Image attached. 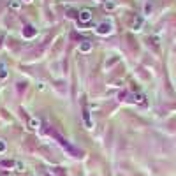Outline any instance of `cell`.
Listing matches in <instances>:
<instances>
[{
	"mask_svg": "<svg viewBox=\"0 0 176 176\" xmlns=\"http://www.w3.org/2000/svg\"><path fill=\"white\" fill-rule=\"evenodd\" d=\"M111 30H113V25L109 23V21H102V23H99V27H97V34H100V35L111 34Z\"/></svg>",
	"mask_w": 176,
	"mask_h": 176,
	"instance_id": "obj_1",
	"label": "cell"
},
{
	"mask_svg": "<svg viewBox=\"0 0 176 176\" xmlns=\"http://www.w3.org/2000/svg\"><path fill=\"white\" fill-rule=\"evenodd\" d=\"M92 19V11L90 9H81L79 11V21L81 23H88Z\"/></svg>",
	"mask_w": 176,
	"mask_h": 176,
	"instance_id": "obj_2",
	"label": "cell"
},
{
	"mask_svg": "<svg viewBox=\"0 0 176 176\" xmlns=\"http://www.w3.org/2000/svg\"><path fill=\"white\" fill-rule=\"evenodd\" d=\"M9 7H11V9H14V11H18V9L21 7V4L18 2V0H12V2L9 4Z\"/></svg>",
	"mask_w": 176,
	"mask_h": 176,
	"instance_id": "obj_3",
	"label": "cell"
},
{
	"mask_svg": "<svg viewBox=\"0 0 176 176\" xmlns=\"http://www.w3.org/2000/svg\"><path fill=\"white\" fill-rule=\"evenodd\" d=\"M6 76H7V69L4 63H0V78H6Z\"/></svg>",
	"mask_w": 176,
	"mask_h": 176,
	"instance_id": "obj_4",
	"label": "cell"
},
{
	"mask_svg": "<svg viewBox=\"0 0 176 176\" xmlns=\"http://www.w3.org/2000/svg\"><path fill=\"white\" fill-rule=\"evenodd\" d=\"M90 48H92V46H90V42H88V41H85V42L81 44V51H90Z\"/></svg>",
	"mask_w": 176,
	"mask_h": 176,
	"instance_id": "obj_5",
	"label": "cell"
},
{
	"mask_svg": "<svg viewBox=\"0 0 176 176\" xmlns=\"http://www.w3.org/2000/svg\"><path fill=\"white\" fill-rule=\"evenodd\" d=\"M39 125H41L39 120H30V127H32V129H39Z\"/></svg>",
	"mask_w": 176,
	"mask_h": 176,
	"instance_id": "obj_6",
	"label": "cell"
},
{
	"mask_svg": "<svg viewBox=\"0 0 176 176\" xmlns=\"http://www.w3.org/2000/svg\"><path fill=\"white\" fill-rule=\"evenodd\" d=\"M4 150H6V143H4V141H2V139H0V153H2V151H4Z\"/></svg>",
	"mask_w": 176,
	"mask_h": 176,
	"instance_id": "obj_7",
	"label": "cell"
},
{
	"mask_svg": "<svg viewBox=\"0 0 176 176\" xmlns=\"http://www.w3.org/2000/svg\"><path fill=\"white\" fill-rule=\"evenodd\" d=\"M28 2H30V0H28Z\"/></svg>",
	"mask_w": 176,
	"mask_h": 176,
	"instance_id": "obj_8",
	"label": "cell"
}]
</instances>
